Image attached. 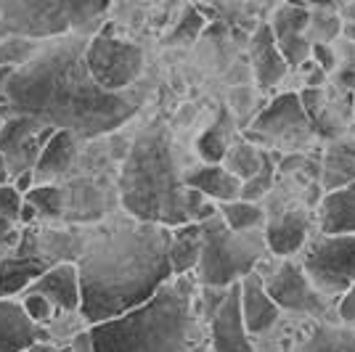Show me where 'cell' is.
Wrapping results in <instances>:
<instances>
[{
	"label": "cell",
	"mask_w": 355,
	"mask_h": 352,
	"mask_svg": "<svg viewBox=\"0 0 355 352\" xmlns=\"http://www.w3.org/2000/svg\"><path fill=\"white\" fill-rule=\"evenodd\" d=\"M88 40L61 37L19 67L6 85L11 114L32 117L56 132L98 138L135 117L138 101L130 93H106L88 69Z\"/></svg>",
	"instance_id": "1"
},
{
	"label": "cell",
	"mask_w": 355,
	"mask_h": 352,
	"mask_svg": "<svg viewBox=\"0 0 355 352\" xmlns=\"http://www.w3.org/2000/svg\"><path fill=\"white\" fill-rule=\"evenodd\" d=\"M170 244V228L133 218L98 231L77 260L83 318L98 326L154 299L162 286L175 279Z\"/></svg>",
	"instance_id": "2"
},
{
	"label": "cell",
	"mask_w": 355,
	"mask_h": 352,
	"mask_svg": "<svg viewBox=\"0 0 355 352\" xmlns=\"http://www.w3.org/2000/svg\"><path fill=\"white\" fill-rule=\"evenodd\" d=\"M119 202L138 222L175 231L189 222L186 186L178 173L173 141L162 122L138 132L119 170Z\"/></svg>",
	"instance_id": "3"
},
{
	"label": "cell",
	"mask_w": 355,
	"mask_h": 352,
	"mask_svg": "<svg viewBox=\"0 0 355 352\" xmlns=\"http://www.w3.org/2000/svg\"><path fill=\"white\" fill-rule=\"evenodd\" d=\"M193 302L196 279H173L133 313L90 326V352H191Z\"/></svg>",
	"instance_id": "4"
},
{
	"label": "cell",
	"mask_w": 355,
	"mask_h": 352,
	"mask_svg": "<svg viewBox=\"0 0 355 352\" xmlns=\"http://www.w3.org/2000/svg\"><path fill=\"white\" fill-rule=\"evenodd\" d=\"M266 257V228L236 234L218 215L202 225V260L196 267V283L205 289H231L252 276Z\"/></svg>",
	"instance_id": "5"
},
{
	"label": "cell",
	"mask_w": 355,
	"mask_h": 352,
	"mask_svg": "<svg viewBox=\"0 0 355 352\" xmlns=\"http://www.w3.org/2000/svg\"><path fill=\"white\" fill-rule=\"evenodd\" d=\"M109 11V3L93 0H0V35L45 40L64 37L72 30L88 32Z\"/></svg>",
	"instance_id": "6"
},
{
	"label": "cell",
	"mask_w": 355,
	"mask_h": 352,
	"mask_svg": "<svg viewBox=\"0 0 355 352\" xmlns=\"http://www.w3.org/2000/svg\"><path fill=\"white\" fill-rule=\"evenodd\" d=\"M315 138L300 93H282L252 119L247 141L257 148H279L284 154H302Z\"/></svg>",
	"instance_id": "7"
},
{
	"label": "cell",
	"mask_w": 355,
	"mask_h": 352,
	"mask_svg": "<svg viewBox=\"0 0 355 352\" xmlns=\"http://www.w3.org/2000/svg\"><path fill=\"white\" fill-rule=\"evenodd\" d=\"M300 265L326 299H340L355 286V236H313Z\"/></svg>",
	"instance_id": "8"
},
{
	"label": "cell",
	"mask_w": 355,
	"mask_h": 352,
	"mask_svg": "<svg viewBox=\"0 0 355 352\" xmlns=\"http://www.w3.org/2000/svg\"><path fill=\"white\" fill-rule=\"evenodd\" d=\"M85 61L93 80L106 93H125L144 72V51L133 43L117 40L106 32H98L88 40Z\"/></svg>",
	"instance_id": "9"
},
{
	"label": "cell",
	"mask_w": 355,
	"mask_h": 352,
	"mask_svg": "<svg viewBox=\"0 0 355 352\" xmlns=\"http://www.w3.org/2000/svg\"><path fill=\"white\" fill-rule=\"evenodd\" d=\"M263 281H266V292L279 305V310L311 318H321L329 310V299L313 286L302 265L295 260H279L263 276Z\"/></svg>",
	"instance_id": "10"
},
{
	"label": "cell",
	"mask_w": 355,
	"mask_h": 352,
	"mask_svg": "<svg viewBox=\"0 0 355 352\" xmlns=\"http://www.w3.org/2000/svg\"><path fill=\"white\" fill-rule=\"evenodd\" d=\"M53 135H56L53 127L32 117L16 114L6 119V127L0 130V157L6 159L8 175L16 180L24 173H35L43 148Z\"/></svg>",
	"instance_id": "11"
},
{
	"label": "cell",
	"mask_w": 355,
	"mask_h": 352,
	"mask_svg": "<svg viewBox=\"0 0 355 352\" xmlns=\"http://www.w3.org/2000/svg\"><path fill=\"white\" fill-rule=\"evenodd\" d=\"M300 98L302 106L308 112L315 138H324V141H340L345 138L347 125L355 119V98L350 93H342V90H300Z\"/></svg>",
	"instance_id": "12"
},
{
	"label": "cell",
	"mask_w": 355,
	"mask_h": 352,
	"mask_svg": "<svg viewBox=\"0 0 355 352\" xmlns=\"http://www.w3.org/2000/svg\"><path fill=\"white\" fill-rule=\"evenodd\" d=\"M268 24H270V32H273L276 45L284 53L289 69H300L305 61H311L313 43L308 40L311 6H302V3L276 6V11H273Z\"/></svg>",
	"instance_id": "13"
},
{
	"label": "cell",
	"mask_w": 355,
	"mask_h": 352,
	"mask_svg": "<svg viewBox=\"0 0 355 352\" xmlns=\"http://www.w3.org/2000/svg\"><path fill=\"white\" fill-rule=\"evenodd\" d=\"M209 337L215 352H254L241 315V283L228 289L220 308L209 318Z\"/></svg>",
	"instance_id": "14"
},
{
	"label": "cell",
	"mask_w": 355,
	"mask_h": 352,
	"mask_svg": "<svg viewBox=\"0 0 355 352\" xmlns=\"http://www.w3.org/2000/svg\"><path fill=\"white\" fill-rule=\"evenodd\" d=\"M313 218L308 209L286 206L282 212H273L266 222V241L268 252L276 254L279 260H292V254L302 252L311 241Z\"/></svg>",
	"instance_id": "15"
},
{
	"label": "cell",
	"mask_w": 355,
	"mask_h": 352,
	"mask_svg": "<svg viewBox=\"0 0 355 352\" xmlns=\"http://www.w3.org/2000/svg\"><path fill=\"white\" fill-rule=\"evenodd\" d=\"M51 270L35 252L32 231H24L19 249L0 260V299H11L16 294H27L35 281Z\"/></svg>",
	"instance_id": "16"
},
{
	"label": "cell",
	"mask_w": 355,
	"mask_h": 352,
	"mask_svg": "<svg viewBox=\"0 0 355 352\" xmlns=\"http://www.w3.org/2000/svg\"><path fill=\"white\" fill-rule=\"evenodd\" d=\"M250 61L252 69H254V80L260 88H273L279 85L286 72H289V64L284 59V53L276 45V37L270 32L268 21H260L250 37Z\"/></svg>",
	"instance_id": "17"
},
{
	"label": "cell",
	"mask_w": 355,
	"mask_h": 352,
	"mask_svg": "<svg viewBox=\"0 0 355 352\" xmlns=\"http://www.w3.org/2000/svg\"><path fill=\"white\" fill-rule=\"evenodd\" d=\"M27 294H40V297H45L53 308L59 310H77L83 305L77 263H64L51 267V270H45L43 276L27 289Z\"/></svg>",
	"instance_id": "18"
},
{
	"label": "cell",
	"mask_w": 355,
	"mask_h": 352,
	"mask_svg": "<svg viewBox=\"0 0 355 352\" xmlns=\"http://www.w3.org/2000/svg\"><path fill=\"white\" fill-rule=\"evenodd\" d=\"M45 339V331L30 321L21 302L0 299V352H27Z\"/></svg>",
	"instance_id": "19"
},
{
	"label": "cell",
	"mask_w": 355,
	"mask_h": 352,
	"mask_svg": "<svg viewBox=\"0 0 355 352\" xmlns=\"http://www.w3.org/2000/svg\"><path fill=\"white\" fill-rule=\"evenodd\" d=\"M241 315L250 334H266L268 328L279 323L282 315L279 305L266 292V281L257 270L241 281Z\"/></svg>",
	"instance_id": "20"
},
{
	"label": "cell",
	"mask_w": 355,
	"mask_h": 352,
	"mask_svg": "<svg viewBox=\"0 0 355 352\" xmlns=\"http://www.w3.org/2000/svg\"><path fill=\"white\" fill-rule=\"evenodd\" d=\"M318 234L324 236H355V183L324 193L315 209Z\"/></svg>",
	"instance_id": "21"
},
{
	"label": "cell",
	"mask_w": 355,
	"mask_h": 352,
	"mask_svg": "<svg viewBox=\"0 0 355 352\" xmlns=\"http://www.w3.org/2000/svg\"><path fill=\"white\" fill-rule=\"evenodd\" d=\"M183 186L205 193L218 206L241 199V180L231 175L223 164H199L189 173H183Z\"/></svg>",
	"instance_id": "22"
},
{
	"label": "cell",
	"mask_w": 355,
	"mask_h": 352,
	"mask_svg": "<svg viewBox=\"0 0 355 352\" xmlns=\"http://www.w3.org/2000/svg\"><path fill=\"white\" fill-rule=\"evenodd\" d=\"M350 183H355V138L345 135L326 146L321 159V188L329 193Z\"/></svg>",
	"instance_id": "23"
},
{
	"label": "cell",
	"mask_w": 355,
	"mask_h": 352,
	"mask_svg": "<svg viewBox=\"0 0 355 352\" xmlns=\"http://www.w3.org/2000/svg\"><path fill=\"white\" fill-rule=\"evenodd\" d=\"M77 135L72 132H56L48 146L40 154V161L35 167V180L37 186H48V180H56V177L67 175L69 167H72L74 157H77Z\"/></svg>",
	"instance_id": "24"
},
{
	"label": "cell",
	"mask_w": 355,
	"mask_h": 352,
	"mask_svg": "<svg viewBox=\"0 0 355 352\" xmlns=\"http://www.w3.org/2000/svg\"><path fill=\"white\" fill-rule=\"evenodd\" d=\"M199 260H202V225L186 222L173 231V244H170V263L175 279L196 273Z\"/></svg>",
	"instance_id": "25"
},
{
	"label": "cell",
	"mask_w": 355,
	"mask_h": 352,
	"mask_svg": "<svg viewBox=\"0 0 355 352\" xmlns=\"http://www.w3.org/2000/svg\"><path fill=\"white\" fill-rule=\"evenodd\" d=\"M231 132H234V119L231 114L220 109L218 119L209 125L207 130L196 138V154L205 164H223L228 151H231Z\"/></svg>",
	"instance_id": "26"
},
{
	"label": "cell",
	"mask_w": 355,
	"mask_h": 352,
	"mask_svg": "<svg viewBox=\"0 0 355 352\" xmlns=\"http://www.w3.org/2000/svg\"><path fill=\"white\" fill-rule=\"evenodd\" d=\"M64 215L69 220L85 222L104 215V191H98L93 183H74L72 188H64Z\"/></svg>",
	"instance_id": "27"
},
{
	"label": "cell",
	"mask_w": 355,
	"mask_h": 352,
	"mask_svg": "<svg viewBox=\"0 0 355 352\" xmlns=\"http://www.w3.org/2000/svg\"><path fill=\"white\" fill-rule=\"evenodd\" d=\"M292 352H355V331L321 323Z\"/></svg>",
	"instance_id": "28"
},
{
	"label": "cell",
	"mask_w": 355,
	"mask_h": 352,
	"mask_svg": "<svg viewBox=\"0 0 355 352\" xmlns=\"http://www.w3.org/2000/svg\"><path fill=\"white\" fill-rule=\"evenodd\" d=\"M340 6H311V27H308V40L313 45H334V40L342 37Z\"/></svg>",
	"instance_id": "29"
},
{
	"label": "cell",
	"mask_w": 355,
	"mask_h": 352,
	"mask_svg": "<svg viewBox=\"0 0 355 352\" xmlns=\"http://www.w3.org/2000/svg\"><path fill=\"white\" fill-rule=\"evenodd\" d=\"M263 157H266L263 148H257L254 143H250V141H236V143L231 146V151H228L225 161H223V167L234 177H239L241 186H244L247 180H252V177L260 173Z\"/></svg>",
	"instance_id": "30"
},
{
	"label": "cell",
	"mask_w": 355,
	"mask_h": 352,
	"mask_svg": "<svg viewBox=\"0 0 355 352\" xmlns=\"http://www.w3.org/2000/svg\"><path fill=\"white\" fill-rule=\"evenodd\" d=\"M220 218L225 225L236 234H250V231H263V225L268 222L266 209L252 202H231V204H220Z\"/></svg>",
	"instance_id": "31"
},
{
	"label": "cell",
	"mask_w": 355,
	"mask_h": 352,
	"mask_svg": "<svg viewBox=\"0 0 355 352\" xmlns=\"http://www.w3.org/2000/svg\"><path fill=\"white\" fill-rule=\"evenodd\" d=\"M24 202L35 206L37 218H43V220L64 218V204H67V199H64V188H59V186H51V183H48V186H35V188L24 196Z\"/></svg>",
	"instance_id": "32"
},
{
	"label": "cell",
	"mask_w": 355,
	"mask_h": 352,
	"mask_svg": "<svg viewBox=\"0 0 355 352\" xmlns=\"http://www.w3.org/2000/svg\"><path fill=\"white\" fill-rule=\"evenodd\" d=\"M202 30H205V11L196 6H189V8H183V16L178 19L175 27L167 32L164 45H189L199 37Z\"/></svg>",
	"instance_id": "33"
},
{
	"label": "cell",
	"mask_w": 355,
	"mask_h": 352,
	"mask_svg": "<svg viewBox=\"0 0 355 352\" xmlns=\"http://www.w3.org/2000/svg\"><path fill=\"white\" fill-rule=\"evenodd\" d=\"M334 48H337V69L331 74L334 88L355 96V43L337 40Z\"/></svg>",
	"instance_id": "34"
},
{
	"label": "cell",
	"mask_w": 355,
	"mask_h": 352,
	"mask_svg": "<svg viewBox=\"0 0 355 352\" xmlns=\"http://www.w3.org/2000/svg\"><path fill=\"white\" fill-rule=\"evenodd\" d=\"M263 151H266V148H263ZM273 177H276V157H273L270 151H266L260 173L241 186V202H252V204H257L263 196L270 193V188H273Z\"/></svg>",
	"instance_id": "35"
},
{
	"label": "cell",
	"mask_w": 355,
	"mask_h": 352,
	"mask_svg": "<svg viewBox=\"0 0 355 352\" xmlns=\"http://www.w3.org/2000/svg\"><path fill=\"white\" fill-rule=\"evenodd\" d=\"M40 53V45L35 40H24V37H6L0 43V67H24L30 64L35 56Z\"/></svg>",
	"instance_id": "36"
},
{
	"label": "cell",
	"mask_w": 355,
	"mask_h": 352,
	"mask_svg": "<svg viewBox=\"0 0 355 352\" xmlns=\"http://www.w3.org/2000/svg\"><path fill=\"white\" fill-rule=\"evenodd\" d=\"M21 206L24 196L16 191L14 186H0V234L14 231V225L21 220Z\"/></svg>",
	"instance_id": "37"
},
{
	"label": "cell",
	"mask_w": 355,
	"mask_h": 352,
	"mask_svg": "<svg viewBox=\"0 0 355 352\" xmlns=\"http://www.w3.org/2000/svg\"><path fill=\"white\" fill-rule=\"evenodd\" d=\"M21 308L30 315L32 323H43L53 315V305L45 297H40V294H24L21 297Z\"/></svg>",
	"instance_id": "38"
},
{
	"label": "cell",
	"mask_w": 355,
	"mask_h": 352,
	"mask_svg": "<svg viewBox=\"0 0 355 352\" xmlns=\"http://www.w3.org/2000/svg\"><path fill=\"white\" fill-rule=\"evenodd\" d=\"M311 59L315 61V67H321L329 77L337 69V48L334 45H313Z\"/></svg>",
	"instance_id": "39"
},
{
	"label": "cell",
	"mask_w": 355,
	"mask_h": 352,
	"mask_svg": "<svg viewBox=\"0 0 355 352\" xmlns=\"http://www.w3.org/2000/svg\"><path fill=\"white\" fill-rule=\"evenodd\" d=\"M337 318H340L345 328H353L355 331V286L337 299Z\"/></svg>",
	"instance_id": "40"
},
{
	"label": "cell",
	"mask_w": 355,
	"mask_h": 352,
	"mask_svg": "<svg viewBox=\"0 0 355 352\" xmlns=\"http://www.w3.org/2000/svg\"><path fill=\"white\" fill-rule=\"evenodd\" d=\"M14 72V67H0V106H6V85H8V80H11Z\"/></svg>",
	"instance_id": "41"
},
{
	"label": "cell",
	"mask_w": 355,
	"mask_h": 352,
	"mask_svg": "<svg viewBox=\"0 0 355 352\" xmlns=\"http://www.w3.org/2000/svg\"><path fill=\"white\" fill-rule=\"evenodd\" d=\"M35 220H37V212H35V206L24 202V206H21V222H30V225H32Z\"/></svg>",
	"instance_id": "42"
},
{
	"label": "cell",
	"mask_w": 355,
	"mask_h": 352,
	"mask_svg": "<svg viewBox=\"0 0 355 352\" xmlns=\"http://www.w3.org/2000/svg\"><path fill=\"white\" fill-rule=\"evenodd\" d=\"M342 40L355 43V24L353 21H345V27H342Z\"/></svg>",
	"instance_id": "43"
},
{
	"label": "cell",
	"mask_w": 355,
	"mask_h": 352,
	"mask_svg": "<svg viewBox=\"0 0 355 352\" xmlns=\"http://www.w3.org/2000/svg\"><path fill=\"white\" fill-rule=\"evenodd\" d=\"M8 167H6V159H3V157H0V186H6V183H8Z\"/></svg>",
	"instance_id": "44"
},
{
	"label": "cell",
	"mask_w": 355,
	"mask_h": 352,
	"mask_svg": "<svg viewBox=\"0 0 355 352\" xmlns=\"http://www.w3.org/2000/svg\"><path fill=\"white\" fill-rule=\"evenodd\" d=\"M27 352H59L56 347H51V344H35L32 350H27Z\"/></svg>",
	"instance_id": "45"
},
{
	"label": "cell",
	"mask_w": 355,
	"mask_h": 352,
	"mask_svg": "<svg viewBox=\"0 0 355 352\" xmlns=\"http://www.w3.org/2000/svg\"><path fill=\"white\" fill-rule=\"evenodd\" d=\"M3 127H6V117H0V130H3Z\"/></svg>",
	"instance_id": "46"
}]
</instances>
